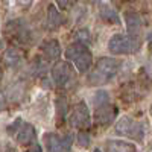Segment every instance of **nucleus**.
Segmentation results:
<instances>
[{
  "mask_svg": "<svg viewBox=\"0 0 152 152\" xmlns=\"http://www.w3.org/2000/svg\"><path fill=\"white\" fill-rule=\"evenodd\" d=\"M32 2H34V0H17L18 6H21V8H28V6H31Z\"/></svg>",
  "mask_w": 152,
  "mask_h": 152,
  "instance_id": "6ab92c4d",
  "label": "nucleus"
},
{
  "mask_svg": "<svg viewBox=\"0 0 152 152\" xmlns=\"http://www.w3.org/2000/svg\"><path fill=\"white\" fill-rule=\"evenodd\" d=\"M146 69H148L149 75L152 76V56H151V58H149V61H148V66H146Z\"/></svg>",
  "mask_w": 152,
  "mask_h": 152,
  "instance_id": "4be33fe9",
  "label": "nucleus"
},
{
  "mask_svg": "<svg viewBox=\"0 0 152 152\" xmlns=\"http://www.w3.org/2000/svg\"><path fill=\"white\" fill-rule=\"evenodd\" d=\"M126 23H128L129 34L135 37L137 32L140 31V18H138V15H137V14H131V12H128V14H126Z\"/></svg>",
  "mask_w": 152,
  "mask_h": 152,
  "instance_id": "ddd939ff",
  "label": "nucleus"
},
{
  "mask_svg": "<svg viewBox=\"0 0 152 152\" xmlns=\"http://www.w3.org/2000/svg\"><path fill=\"white\" fill-rule=\"evenodd\" d=\"M73 143V135H58L55 132L44 134V145L47 152H70Z\"/></svg>",
  "mask_w": 152,
  "mask_h": 152,
  "instance_id": "423d86ee",
  "label": "nucleus"
},
{
  "mask_svg": "<svg viewBox=\"0 0 152 152\" xmlns=\"http://www.w3.org/2000/svg\"><path fill=\"white\" fill-rule=\"evenodd\" d=\"M100 15H102V18L108 23H120V18L117 15V12L114 11L113 8L110 6H102L100 8Z\"/></svg>",
  "mask_w": 152,
  "mask_h": 152,
  "instance_id": "4468645a",
  "label": "nucleus"
},
{
  "mask_svg": "<svg viewBox=\"0 0 152 152\" xmlns=\"http://www.w3.org/2000/svg\"><path fill=\"white\" fill-rule=\"evenodd\" d=\"M26 152H43V151H41V146L40 145H32Z\"/></svg>",
  "mask_w": 152,
  "mask_h": 152,
  "instance_id": "aec40b11",
  "label": "nucleus"
},
{
  "mask_svg": "<svg viewBox=\"0 0 152 152\" xmlns=\"http://www.w3.org/2000/svg\"><path fill=\"white\" fill-rule=\"evenodd\" d=\"M66 58L73 62V66L81 73L87 72L93 64V55L84 43H73L66 49Z\"/></svg>",
  "mask_w": 152,
  "mask_h": 152,
  "instance_id": "f03ea898",
  "label": "nucleus"
},
{
  "mask_svg": "<svg viewBox=\"0 0 152 152\" xmlns=\"http://www.w3.org/2000/svg\"><path fill=\"white\" fill-rule=\"evenodd\" d=\"M35 138H37V131L31 123H21L18 131L15 132V140L23 146L32 145L35 142Z\"/></svg>",
  "mask_w": 152,
  "mask_h": 152,
  "instance_id": "1a4fd4ad",
  "label": "nucleus"
},
{
  "mask_svg": "<svg viewBox=\"0 0 152 152\" xmlns=\"http://www.w3.org/2000/svg\"><path fill=\"white\" fill-rule=\"evenodd\" d=\"M41 52L47 59H56L61 55V46L56 40H47L41 44Z\"/></svg>",
  "mask_w": 152,
  "mask_h": 152,
  "instance_id": "9d476101",
  "label": "nucleus"
},
{
  "mask_svg": "<svg viewBox=\"0 0 152 152\" xmlns=\"http://www.w3.org/2000/svg\"><path fill=\"white\" fill-rule=\"evenodd\" d=\"M21 59V53L17 49H9L5 55V62L8 66H17Z\"/></svg>",
  "mask_w": 152,
  "mask_h": 152,
  "instance_id": "2eb2a0df",
  "label": "nucleus"
},
{
  "mask_svg": "<svg viewBox=\"0 0 152 152\" xmlns=\"http://www.w3.org/2000/svg\"><path fill=\"white\" fill-rule=\"evenodd\" d=\"M117 116V108L113 107L110 102L104 104V105H99L94 110V122L100 126H105L110 125Z\"/></svg>",
  "mask_w": 152,
  "mask_h": 152,
  "instance_id": "6e6552de",
  "label": "nucleus"
},
{
  "mask_svg": "<svg viewBox=\"0 0 152 152\" xmlns=\"http://www.w3.org/2000/svg\"><path fill=\"white\" fill-rule=\"evenodd\" d=\"M116 132L119 135L132 138L135 142H142L145 137V126L142 122H138L129 116H123L116 123Z\"/></svg>",
  "mask_w": 152,
  "mask_h": 152,
  "instance_id": "20e7f679",
  "label": "nucleus"
},
{
  "mask_svg": "<svg viewBox=\"0 0 152 152\" xmlns=\"http://www.w3.org/2000/svg\"><path fill=\"white\" fill-rule=\"evenodd\" d=\"M107 152H135V146L122 140H108L105 145Z\"/></svg>",
  "mask_w": 152,
  "mask_h": 152,
  "instance_id": "9b49d317",
  "label": "nucleus"
},
{
  "mask_svg": "<svg viewBox=\"0 0 152 152\" xmlns=\"http://www.w3.org/2000/svg\"><path fill=\"white\" fill-rule=\"evenodd\" d=\"M47 23H49V26L52 28V29H56L58 26H61L62 23H64V20H62L61 14L56 11V8L52 5V6H49V14H47Z\"/></svg>",
  "mask_w": 152,
  "mask_h": 152,
  "instance_id": "f8f14e48",
  "label": "nucleus"
},
{
  "mask_svg": "<svg viewBox=\"0 0 152 152\" xmlns=\"http://www.w3.org/2000/svg\"><path fill=\"white\" fill-rule=\"evenodd\" d=\"M52 79L56 87L67 88L76 79V73H75L72 64H69L66 61H58L52 67Z\"/></svg>",
  "mask_w": 152,
  "mask_h": 152,
  "instance_id": "39448f33",
  "label": "nucleus"
},
{
  "mask_svg": "<svg viewBox=\"0 0 152 152\" xmlns=\"http://www.w3.org/2000/svg\"><path fill=\"white\" fill-rule=\"evenodd\" d=\"M93 152H102V151H100V149H94Z\"/></svg>",
  "mask_w": 152,
  "mask_h": 152,
  "instance_id": "b1692460",
  "label": "nucleus"
},
{
  "mask_svg": "<svg viewBox=\"0 0 152 152\" xmlns=\"http://www.w3.org/2000/svg\"><path fill=\"white\" fill-rule=\"evenodd\" d=\"M149 113H151V117H152V104H151V108H149Z\"/></svg>",
  "mask_w": 152,
  "mask_h": 152,
  "instance_id": "5701e85b",
  "label": "nucleus"
},
{
  "mask_svg": "<svg viewBox=\"0 0 152 152\" xmlns=\"http://www.w3.org/2000/svg\"><path fill=\"white\" fill-rule=\"evenodd\" d=\"M78 143H79V146H82V148H87L88 145H90V135H88V132L81 131V132L78 134Z\"/></svg>",
  "mask_w": 152,
  "mask_h": 152,
  "instance_id": "a211bd4d",
  "label": "nucleus"
},
{
  "mask_svg": "<svg viewBox=\"0 0 152 152\" xmlns=\"http://www.w3.org/2000/svg\"><path fill=\"white\" fill-rule=\"evenodd\" d=\"M56 113H58V120H62L67 114V102L64 97L56 99Z\"/></svg>",
  "mask_w": 152,
  "mask_h": 152,
  "instance_id": "dca6fc26",
  "label": "nucleus"
},
{
  "mask_svg": "<svg viewBox=\"0 0 152 152\" xmlns=\"http://www.w3.org/2000/svg\"><path fill=\"white\" fill-rule=\"evenodd\" d=\"M119 69H120V62L117 59L102 56L96 61L93 72L88 76V82L91 85H104L117 75Z\"/></svg>",
  "mask_w": 152,
  "mask_h": 152,
  "instance_id": "f257e3e1",
  "label": "nucleus"
},
{
  "mask_svg": "<svg viewBox=\"0 0 152 152\" xmlns=\"http://www.w3.org/2000/svg\"><path fill=\"white\" fill-rule=\"evenodd\" d=\"M58 3H59L61 8H67L69 3H70V0H58Z\"/></svg>",
  "mask_w": 152,
  "mask_h": 152,
  "instance_id": "412c9836",
  "label": "nucleus"
},
{
  "mask_svg": "<svg viewBox=\"0 0 152 152\" xmlns=\"http://www.w3.org/2000/svg\"><path fill=\"white\" fill-rule=\"evenodd\" d=\"M140 49V43L134 35L126 34H116L110 38L108 41V50L113 55H128L135 53Z\"/></svg>",
  "mask_w": 152,
  "mask_h": 152,
  "instance_id": "7ed1b4c3",
  "label": "nucleus"
},
{
  "mask_svg": "<svg viewBox=\"0 0 152 152\" xmlns=\"http://www.w3.org/2000/svg\"><path fill=\"white\" fill-rule=\"evenodd\" d=\"M91 117H90V111L85 102H78L72 107V111L69 114V123L73 128L78 129H87L90 126Z\"/></svg>",
  "mask_w": 152,
  "mask_h": 152,
  "instance_id": "0eeeda50",
  "label": "nucleus"
},
{
  "mask_svg": "<svg viewBox=\"0 0 152 152\" xmlns=\"http://www.w3.org/2000/svg\"><path fill=\"white\" fill-rule=\"evenodd\" d=\"M110 100V96H108V93L107 91H104V90H99L97 93H96V96H94V107H99V105H104V104H107Z\"/></svg>",
  "mask_w": 152,
  "mask_h": 152,
  "instance_id": "f3484780",
  "label": "nucleus"
}]
</instances>
